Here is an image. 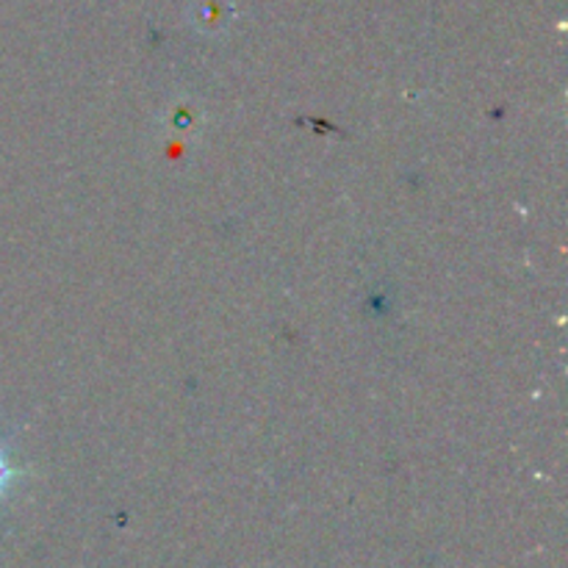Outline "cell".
Instances as JSON below:
<instances>
[{"label":"cell","mask_w":568,"mask_h":568,"mask_svg":"<svg viewBox=\"0 0 568 568\" xmlns=\"http://www.w3.org/2000/svg\"><path fill=\"white\" fill-rule=\"evenodd\" d=\"M6 480H9V466H6V460L0 458V491H3Z\"/></svg>","instance_id":"1"}]
</instances>
